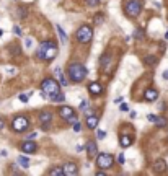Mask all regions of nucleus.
I'll return each mask as SVG.
<instances>
[{"mask_svg":"<svg viewBox=\"0 0 168 176\" xmlns=\"http://www.w3.org/2000/svg\"><path fill=\"white\" fill-rule=\"evenodd\" d=\"M56 56H57V46H56V42H52V41H42L39 49L36 52L38 59L46 60V62H51Z\"/></svg>","mask_w":168,"mask_h":176,"instance_id":"nucleus-1","label":"nucleus"},{"mask_svg":"<svg viewBox=\"0 0 168 176\" xmlns=\"http://www.w3.org/2000/svg\"><path fill=\"white\" fill-rule=\"evenodd\" d=\"M67 72L70 75V80L72 82H83L85 77H87V69H85L83 64H79V62H72L67 69Z\"/></svg>","mask_w":168,"mask_h":176,"instance_id":"nucleus-2","label":"nucleus"},{"mask_svg":"<svg viewBox=\"0 0 168 176\" xmlns=\"http://www.w3.org/2000/svg\"><path fill=\"white\" fill-rule=\"evenodd\" d=\"M41 90H42V96H51V95L60 92V85L54 78H44L41 82Z\"/></svg>","mask_w":168,"mask_h":176,"instance_id":"nucleus-3","label":"nucleus"},{"mask_svg":"<svg viewBox=\"0 0 168 176\" xmlns=\"http://www.w3.org/2000/svg\"><path fill=\"white\" fill-rule=\"evenodd\" d=\"M124 10H126L127 16L136 18V16L141 15V12H142V2L141 0H129L126 3V7H124Z\"/></svg>","mask_w":168,"mask_h":176,"instance_id":"nucleus-4","label":"nucleus"},{"mask_svg":"<svg viewBox=\"0 0 168 176\" xmlns=\"http://www.w3.org/2000/svg\"><path fill=\"white\" fill-rule=\"evenodd\" d=\"M77 39H79V42H82V44H87V42H90L93 39V30L88 25L80 26L79 31H77Z\"/></svg>","mask_w":168,"mask_h":176,"instance_id":"nucleus-5","label":"nucleus"},{"mask_svg":"<svg viewBox=\"0 0 168 176\" xmlns=\"http://www.w3.org/2000/svg\"><path fill=\"white\" fill-rule=\"evenodd\" d=\"M28 126H30V119H28L26 116H16L15 119L12 121V129L15 132H23L28 129Z\"/></svg>","mask_w":168,"mask_h":176,"instance_id":"nucleus-6","label":"nucleus"},{"mask_svg":"<svg viewBox=\"0 0 168 176\" xmlns=\"http://www.w3.org/2000/svg\"><path fill=\"white\" fill-rule=\"evenodd\" d=\"M113 163H114V158H113L111 153H98V156H97V165H98L101 170L111 168Z\"/></svg>","mask_w":168,"mask_h":176,"instance_id":"nucleus-7","label":"nucleus"},{"mask_svg":"<svg viewBox=\"0 0 168 176\" xmlns=\"http://www.w3.org/2000/svg\"><path fill=\"white\" fill-rule=\"evenodd\" d=\"M20 149H21L23 153H35V152L38 150V145L33 140H26V142H23V144H21Z\"/></svg>","mask_w":168,"mask_h":176,"instance_id":"nucleus-8","label":"nucleus"},{"mask_svg":"<svg viewBox=\"0 0 168 176\" xmlns=\"http://www.w3.org/2000/svg\"><path fill=\"white\" fill-rule=\"evenodd\" d=\"M64 173L65 174H77L79 173V166H77V163H74V161H67V163L64 165Z\"/></svg>","mask_w":168,"mask_h":176,"instance_id":"nucleus-9","label":"nucleus"},{"mask_svg":"<svg viewBox=\"0 0 168 176\" xmlns=\"http://www.w3.org/2000/svg\"><path fill=\"white\" fill-rule=\"evenodd\" d=\"M144 98H145V101L152 103V101H155V99L158 98V92L155 88H147L145 93H144Z\"/></svg>","mask_w":168,"mask_h":176,"instance_id":"nucleus-10","label":"nucleus"},{"mask_svg":"<svg viewBox=\"0 0 168 176\" xmlns=\"http://www.w3.org/2000/svg\"><path fill=\"white\" fill-rule=\"evenodd\" d=\"M59 114H60L62 119H65V121H67L70 116H74L75 111H74V108H70V106H62V108L59 109Z\"/></svg>","mask_w":168,"mask_h":176,"instance_id":"nucleus-11","label":"nucleus"},{"mask_svg":"<svg viewBox=\"0 0 168 176\" xmlns=\"http://www.w3.org/2000/svg\"><path fill=\"white\" fill-rule=\"evenodd\" d=\"M88 92L92 93L93 96H100V95L103 93V88H101V85H100V83L95 82V83H90L88 85Z\"/></svg>","mask_w":168,"mask_h":176,"instance_id":"nucleus-12","label":"nucleus"},{"mask_svg":"<svg viewBox=\"0 0 168 176\" xmlns=\"http://www.w3.org/2000/svg\"><path fill=\"white\" fill-rule=\"evenodd\" d=\"M87 153H88L90 158H93V156L98 155V147H97V144H95L93 140H90L87 144Z\"/></svg>","mask_w":168,"mask_h":176,"instance_id":"nucleus-13","label":"nucleus"},{"mask_svg":"<svg viewBox=\"0 0 168 176\" xmlns=\"http://www.w3.org/2000/svg\"><path fill=\"white\" fill-rule=\"evenodd\" d=\"M153 171L155 173H165L166 171V161L165 160H157L153 163Z\"/></svg>","mask_w":168,"mask_h":176,"instance_id":"nucleus-14","label":"nucleus"},{"mask_svg":"<svg viewBox=\"0 0 168 176\" xmlns=\"http://www.w3.org/2000/svg\"><path fill=\"white\" fill-rule=\"evenodd\" d=\"M119 144H121L122 149H127V147L132 145V137H129V135H121V137H119Z\"/></svg>","mask_w":168,"mask_h":176,"instance_id":"nucleus-15","label":"nucleus"},{"mask_svg":"<svg viewBox=\"0 0 168 176\" xmlns=\"http://www.w3.org/2000/svg\"><path fill=\"white\" fill-rule=\"evenodd\" d=\"M87 126L90 127V129H97V126H98V117H97V116H92V114H88V117H87Z\"/></svg>","mask_w":168,"mask_h":176,"instance_id":"nucleus-16","label":"nucleus"},{"mask_svg":"<svg viewBox=\"0 0 168 176\" xmlns=\"http://www.w3.org/2000/svg\"><path fill=\"white\" fill-rule=\"evenodd\" d=\"M52 119V114L49 111H44V113H41L39 114V121H41V124H49Z\"/></svg>","mask_w":168,"mask_h":176,"instance_id":"nucleus-17","label":"nucleus"},{"mask_svg":"<svg viewBox=\"0 0 168 176\" xmlns=\"http://www.w3.org/2000/svg\"><path fill=\"white\" fill-rule=\"evenodd\" d=\"M56 74H57V77H59V80H60V85H62V87H67V78L62 75L60 67H56Z\"/></svg>","mask_w":168,"mask_h":176,"instance_id":"nucleus-18","label":"nucleus"},{"mask_svg":"<svg viewBox=\"0 0 168 176\" xmlns=\"http://www.w3.org/2000/svg\"><path fill=\"white\" fill-rule=\"evenodd\" d=\"M49 174L51 176H64L65 173H64V168H59V166H54L51 171H49Z\"/></svg>","mask_w":168,"mask_h":176,"instance_id":"nucleus-19","label":"nucleus"},{"mask_svg":"<svg viewBox=\"0 0 168 176\" xmlns=\"http://www.w3.org/2000/svg\"><path fill=\"white\" fill-rule=\"evenodd\" d=\"M16 161L21 165V168H28V166H30V160H28L26 156H23V155H20V156H18V158H16Z\"/></svg>","mask_w":168,"mask_h":176,"instance_id":"nucleus-20","label":"nucleus"},{"mask_svg":"<svg viewBox=\"0 0 168 176\" xmlns=\"http://www.w3.org/2000/svg\"><path fill=\"white\" fill-rule=\"evenodd\" d=\"M56 30H57V33H59V36H60V42H62V44H65V42H67V36H65L64 30L60 28V25H56Z\"/></svg>","mask_w":168,"mask_h":176,"instance_id":"nucleus-21","label":"nucleus"},{"mask_svg":"<svg viewBox=\"0 0 168 176\" xmlns=\"http://www.w3.org/2000/svg\"><path fill=\"white\" fill-rule=\"evenodd\" d=\"M51 101H54V103H60V101H64V95H62L60 92L59 93H56V95H51Z\"/></svg>","mask_w":168,"mask_h":176,"instance_id":"nucleus-22","label":"nucleus"},{"mask_svg":"<svg viewBox=\"0 0 168 176\" xmlns=\"http://www.w3.org/2000/svg\"><path fill=\"white\" fill-rule=\"evenodd\" d=\"M155 124H157L158 127H166V126H168V121L165 119V117H162V116H157Z\"/></svg>","mask_w":168,"mask_h":176,"instance_id":"nucleus-23","label":"nucleus"},{"mask_svg":"<svg viewBox=\"0 0 168 176\" xmlns=\"http://www.w3.org/2000/svg\"><path fill=\"white\" fill-rule=\"evenodd\" d=\"M144 62L148 64V65H153V64L157 62V57H155V56H147L145 59H144Z\"/></svg>","mask_w":168,"mask_h":176,"instance_id":"nucleus-24","label":"nucleus"},{"mask_svg":"<svg viewBox=\"0 0 168 176\" xmlns=\"http://www.w3.org/2000/svg\"><path fill=\"white\" fill-rule=\"evenodd\" d=\"M103 20H104V15H101V13H98V15L93 18V21L97 23V25H101V23H103Z\"/></svg>","mask_w":168,"mask_h":176,"instance_id":"nucleus-25","label":"nucleus"},{"mask_svg":"<svg viewBox=\"0 0 168 176\" xmlns=\"http://www.w3.org/2000/svg\"><path fill=\"white\" fill-rule=\"evenodd\" d=\"M77 119H79V117H77V114H74V116H70L69 119H67V122H69V124H75Z\"/></svg>","mask_w":168,"mask_h":176,"instance_id":"nucleus-26","label":"nucleus"},{"mask_svg":"<svg viewBox=\"0 0 168 176\" xmlns=\"http://www.w3.org/2000/svg\"><path fill=\"white\" fill-rule=\"evenodd\" d=\"M87 3H88L90 7H98L100 0H87Z\"/></svg>","mask_w":168,"mask_h":176,"instance_id":"nucleus-27","label":"nucleus"},{"mask_svg":"<svg viewBox=\"0 0 168 176\" xmlns=\"http://www.w3.org/2000/svg\"><path fill=\"white\" fill-rule=\"evenodd\" d=\"M80 131H82V124H80L79 121H77L75 124H74V132H80Z\"/></svg>","mask_w":168,"mask_h":176,"instance_id":"nucleus-28","label":"nucleus"},{"mask_svg":"<svg viewBox=\"0 0 168 176\" xmlns=\"http://www.w3.org/2000/svg\"><path fill=\"white\" fill-rule=\"evenodd\" d=\"M28 98H30V95H20V101H23V103H26Z\"/></svg>","mask_w":168,"mask_h":176,"instance_id":"nucleus-29","label":"nucleus"},{"mask_svg":"<svg viewBox=\"0 0 168 176\" xmlns=\"http://www.w3.org/2000/svg\"><path fill=\"white\" fill-rule=\"evenodd\" d=\"M147 119H148V121H152V122H155V121H157V116H155V114H148Z\"/></svg>","mask_w":168,"mask_h":176,"instance_id":"nucleus-30","label":"nucleus"},{"mask_svg":"<svg viewBox=\"0 0 168 176\" xmlns=\"http://www.w3.org/2000/svg\"><path fill=\"white\" fill-rule=\"evenodd\" d=\"M106 137V132L104 131H98V139H104Z\"/></svg>","mask_w":168,"mask_h":176,"instance_id":"nucleus-31","label":"nucleus"},{"mask_svg":"<svg viewBox=\"0 0 168 176\" xmlns=\"http://www.w3.org/2000/svg\"><path fill=\"white\" fill-rule=\"evenodd\" d=\"M118 161H119V163H124V161H126V158H124V155H122V153H119V156H118Z\"/></svg>","mask_w":168,"mask_h":176,"instance_id":"nucleus-32","label":"nucleus"},{"mask_svg":"<svg viewBox=\"0 0 168 176\" xmlns=\"http://www.w3.org/2000/svg\"><path fill=\"white\" fill-rule=\"evenodd\" d=\"M13 33H15V34H21V30H20V26H15V28H13Z\"/></svg>","mask_w":168,"mask_h":176,"instance_id":"nucleus-33","label":"nucleus"},{"mask_svg":"<svg viewBox=\"0 0 168 176\" xmlns=\"http://www.w3.org/2000/svg\"><path fill=\"white\" fill-rule=\"evenodd\" d=\"M87 106H88V101H83V103L80 104V109H85V108H87Z\"/></svg>","mask_w":168,"mask_h":176,"instance_id":"nucleus-34","label":"nucleus"},{"mask_svg":"<svg viewBox=\"0 0 168 176\" xmlns=\"http://www.w3.org/2000/svg\"><path fill=\"white\" fill-rule=\"evenodd\" d=\"M31 44H33V41H31V39H26V41H25V46H26V47H30Z\"/></svg>","mask_w":168,"mask_h":176,"instance_id":"nucleus-35","label":"nucleus"},{"mask_svg":"<svg viewBox=\"0 0 168 176\" xmlns=\"http://www.w3.org/2000/svg\"><path fill=\"white\" fill-rule=\"evenodd\" d=\"M121 101H122V96H119V98H116V99H114V103H116V104H119Z\"/></svg>","mask_w":168,"mask_h":176,"instance_id":"nucleus-36","label":"nucleus"},{"mask_svg":"<svg viewBox=\"0 0 168 176\" xmlns=\"http://www.w3.org/2000/svg\"><path fill=\"white\" fill-rule=\"evenodd\" d=\"M121 111H127V104H121Z\"/></svg>","mask_w":168,"mask_h":176,"instance_id":"nucleus-37","label":"nucleus"},{"mask_svg":"<svg viewBox=\"0 0 168 176\" xmlns=\"http://www.w3.org/2000/svg\"><path fill=\"white\" fill-rule=\"evenodd\" d=\"M129 116H131V117H132V119H134V117H136V116H137V113H136V111H131V114H129Z\"/></svg>","mask_w":168,"mask_h":176,"instance_id":"nucleus-38","label":"nucleus"},{"mask_svg":"<svg viewBox=\"0 0 168 176\" xmlns=\"http://www.w3.org/2000/svg\"><path fill=\"white\" fill-rule=\"evenodd\" d=\"M163 78L168 80V70H165V72H163Z\"/></svg>","mask_w":168,"mask_h":176,"instance_id":"nucleus-39","label":"nucleus"},{"mask_svg":"<svg viewBox=\"0 0 168 176\" xmlns=\"http://www.w3.org/2000/svg\"><path fill=\"white\" fill-rule=\"evenodd\" d=\"M3 127H5V122H3V121H0V129H3Z\"/></svg>","mask_w":168,"mask_h":176,"instance_id":"nucleus-40","label":"nucleus"},{"mask_svg":"<svg viewBox=\"0 0 168 176\" xmlns=\"http://www.w3.org/2000/svg\"><path fill=\"white\" fill-rule=\"evenodd\" d=\"M165 39H168V31H166V34H165Z\"/></svg>","mask_w":168,"mask_h":176,"instance_id":"nucleus-41","label":"nucleus"},{"mask_svg":"<svg viewBox=\"0 0 168 176\" xmlns=\"http://www.w3.org/2000/svg\"><path fill=\"white\" fill-rule=\"evenodd\" d=\"M2 34H3V31H2V30H0V36H2Z\"/></svg>","mask_w":168,"mask_h":176,"instance_id":"nucleus-42","label":"nucleus"}]
</instances>
